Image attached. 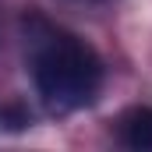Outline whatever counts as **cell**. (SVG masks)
Wrapping results in <instances>:
<instances>
[{"label":"cell","mask_w":152,"mask_h":152,"mask_svg":"<svg viewBox=\"0 0 152 152\" xmlns=\"http://www.w3.org/2000/svg\"><path fill=\"white\" fill-rule=\"evenodd\" d=\"M28 67L36 92L50 113H75L88 106L103 88L99 53L85 39L39 18L28 25Z\"/></svg>","instance_id":"cell-1"},{"label":"cell","mask_w":152,"mask_h":152,"mask_svg":"<svg viewBox=\"0 0 152 152\" xmlns=\"http://www.w3.org/2000/svg\"><path fill=\"white\" fill-rule=\"evenodd\" d=\"M28 124H32V117L21 106H0V134L4 131H25Z\"/></svg>","instance_id":"cell-3"},{"label":"cell","mask_w":152,"mask_h":152,"mask_svg":"<svg viewBox=\"0 0 152 152\" xmlns=\"http://www.w3.org/2000/svg\"><path fill=\"white\" fill-rule=\"evenodd\" d=\"M117 138L127 149L149 152L152 149V106H131L117 120Z\"/></svg>","instance_id":"cell-2"}]
</instances>
